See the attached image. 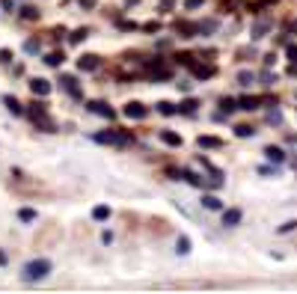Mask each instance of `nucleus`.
<instances>
[{
    "label": "nucleus",
    "instance_id": "nucleus-1",
    "mask_svg": "<svg viewBox=\"0 0 297 294\" xmlns=\"http://www.w3.org/2000/svg\"><path fill=\"white\" fill-rule=\"evenodd\" d=\"M51 271H54V265H51L48 259H33V262L24 265V274H21V277H24L27 283H36V280H45Z\"/></svg>",
    "mask_w": 297,
    "mask_h": 294
},
{
    "label": "nucleus",
    "instance_id": "nucleus-2",
    "mask_svg": "<svg viewBox=\"0 0 297 294\" xmlns=\"http://www.w3.org/2000/svg\"><path fill=\"white\" fill-rule=\"evenodd\" d=\"M92 140H95V143H110V146H125V143H131L128 134H116V131H98Z\"/></svg>",
    "mask_w": 297,
    "mask_h": 294
},
{
    "label": "nucleus",
    "instance_id": "nucleus-3",
    "mask_svg": "<svg viewBox=\"0 0 297 294\" xmlns=\"http://www.w3.org/2000/svg\"><path fill=\"white\" fill-rule=\"evenodd\" d=\"M30 116H33V122H39V125H42V131H54V122H51V116H48L45 104H33V107H30Z\"/></svg>",
    "mask_w": 297,
    "mask_h": 294
},
{
    "label": "nucleus",
    "instance_id": "nucleus-4",
    "mask_svg": "<svg viewBox=\"0 0 297 294\" xmlns=\"http://www.w3.org/2000/svg\"><path fill=\"white\" fill-rule=\"evenodd\" d=\"M122 113H125L128 119H146V116H149V110H146V104H140V101H128Z\"/></svg>",
    "mask_w": 297,
    "mask_h": 294
},
{
    "label": "nucleus",
    "instance_id": "nucleus-5",
    "mask_svg": "<svg viewBox=\"0 0 297 294\" xmlns=\"http://www.w3.org/2000/svg\"><path fill=\"white\" fill-rule=\"evenodd\" d=\"M98 65H101V57H98V54H86V57L77 59V68H80V71H95Z\"/></svg>",
    "mask_w": 297,
    "mask_h": 294
},
{
    "label": "nucleus",
    "instance_id": "nucleus-6",
    "mask_svg": "<svg viewBox=\"0 0 297 294\" xmlns=\"http://www.w3.org/2000/svg\"><path fill=\"white\" fill-rule=\"evenodd\" d=\"M30 89H33V95H39V98H45V95H51V83H48V80H42V77H36V80H30Z\"/></svg>",
    "mask_w": 297,
    "mask_h": 294
},
{
    "label": "nucleus",
    "instance_id": "nucleus-7",
    "mask_svg": "<svg viewBox=\"0 0 297 294\" xmlns=\"http://www.w3.org/2000/svg\"><path fill=\"white\" fill-rule=\"evenodd\" d=\"M241 217H244L241 208H226V211H223V226H238Z\"/></svg>",
    "mask_w": 297,
    "mask_h": 294
},
{
    "label": "nucleus",
    "instance_id": "nucleus-8",
    "mask_svg": "<svg viewBox=\"0 0 297 294\" xmlns=\"http://www.w3.org/2000/svg\"><path fill=\"white\" fill-rule=\"evenodd\" d=\"M89 110L92 113H98V116H104V119H113L116 113H113V107H107L104 101H89Z\"/></svg>",
    "mask_w": 297,
    "mask_h": 294
},
{
    "label": "nucleus",
    "instance_id": "nucleus-9",
    "mask_svg": "<svg viewBox=\"0 0 297 294\" xmlns=\"http://www.w3.org/2000/svg\"><path fill=\"white\" fill-rule=\"evenodd\" d=\"M238 107H241V110H259V107H262V101H259L256 95H244V98L238 101Z\"/></svg>",
    "mask_w": 297,
    "mask_h": 294
},
{
    "label": "nucleus",
    "instance_id": "nucleus-10",
    "mask_svg": "<svg viewBox=\"0 0 297 294\" xmlns=\"http://www.w3.org/2000/svg\"><path fill=\"white\" fill-rule=\"evenodd\" d=\"M265 158H268V161H274V164H283V161H286V152H283V149H277V146H268V149H265Z\"/></svg>",
    "mask_w": 297,
    "mask_h": 294
},
{
    "label": "nucleus",
    "instance_id": "nucleus-11",
    "mask_svg": "<svg viewBox=\"0 0 297 294\" xmlns=\"http://www.w3.org/2000/svg\"><path fill=\"white\" fill-rule=\"evenodd\" d=\"M193 74H196L199 80H205V77H214L217 68H214V65H193Z\"/></svg>",
    "mask_w": 297,
    "mask_h": 294
},
{
    "label": "nucleus",
    "instance_id": "nucleus-12",
    "mask_svg": "<svg viewBox=\"0 0 297 294\" xmlns=\"http://www.w3.org/2000/svg\"><path fill=\"white\" fill-rule=\"evenodd\" d=\"M3 104H6V107H9V113H15V116H21V113H24L21 101H18V98H12V95H6V98H3Z\"/></svg>",
    "mask_w": 297,
    "mask_h": 294
},
{
    "label": "nucleus",
    "instance_id": "nucleus-13",
    "mask_svg": "<svg viewBox=\"0 0 297 294\" xmlns=\"http://www.w3.org/2000/svg\"><path fill=\"white\" fill-rule=\"evenodd\" d=\"M202 205H205L208 211H220V208H223V202H220L217 196H211V193H205V196H202Z\"/></svg>",
    "mask_w": 297,
    "mask_h": 294
},
{
    "label": "nucleus",
    "instance_id": "nucleus-14",
    "mask_svg": "<svg viewBox=\"0 0 297 294\" xmlns=\"http://www.w3.org/2000/svg\"><path fill=\"white\" fill-rule=\"evenodd\" d=\"M176 30H178L181 36H196V33H199V30H196V24H187V21H178V24H176Z\"/></svg>",
    "mask_w": 297,
    "mask_h": 294
},
{
    "label": "nucleus",
    "instance_id": "nucleus-15",
    "mask_svg": "<svg viewBox=\"0 0 297 294\" xmlns=\"http://www.w3.org/2000/svg\"><path fill=\"white\" fill-rule=\"evenodd\" d=\"M268 30H271V21H259V24L253 27V39H265Z\"/></svg>",
    "mask_w": 297,
    "mask_h": 294
},
{
    "label": "nucleus",
    "instance_id": "nucleus-16",
    "mask_svg": "<svg viewBox=\"0 0 297 294\" xmlns=\"http://www.w3.org/2000/svg\"><path fill=\"white\" fill-rule=\"evenodd\" d=\"M62 59H65V54H62V51H51V54L45 57V62H48V65H54V68H57V65H62Z\"/></svg>",
    "mask_w": 297,
    "mask_h": 294
},
{
    "label": "nucleus",
    "instance_id": "nucleus-17",
    "mask_svg": "<svg viewBox=\"0 0 297 294\" xmlns=\"http://www.w3.org/2000/svg\"><path fill=\"white\" fill-rule=\"evenodd\" d=\"M161 140H164L167 146H176V149L181 146V137H178V134H173V131H161Z\"/></svg>",
    "mask_w": 297,
    "mask_h": 294
},
{
    "label": "nucleus",
    "instance_id": "nucleus-18",
    "mask_svg": "<svg viewBox=\"0 0 297 294\" xmlns=\"http://www.w3.org/2000/svg\"><path fill=\"white\" fill-rule=\"evenodd\" d=\"M199 146H202V149H220L223 140H220V137H199Z\"/></svg>",
    "mask_w": 297,
    "mask_h": 294
},
{
    "label": "nucleus",
    "instance_id": "nucleus-19",
    "mask_svg": "<svg viewBox=\"0 0 297 294\" xmlns=\"http://www.w3.org/2000/svg\"><path fill=\"white\" fill-rule=\"evenodd\" d=\"M176 253H178V256H187V253H190V238H187V235H181V238L176 241Z\"/></svg>",
    "mask_w": 297,
    "mask_h": 294
},
{
    "label": "nucleus",
    "instance_id": "nucleus-20",
    "mask_svg": "<svg viewBox=\"0 0 297 294\" xmlns=\"http://www.w3.org/2000/svg\"><path fill=\"white\" fill-rule=\"evenodd\" d=\"M196 30H199L202 36H211V33L217 30V21H199V24H196Z\"/></svg>",
    "mask_w": 297,
    "mask_h": 294
},
{
    "label": "nucleus",
    "instance_id": "nucleus-21",
    "mask_svg": "<svg viewBox=\"0 0 297 294\" xmlns=\"http://www.w3.org/2000/svg\"><path fill=\"white\" fill-rule=\"evenodd\" d=\"M62 86H65L74 98H80V89H77V83H74V77H71V74H65V77H62Z\"/></svg>",
    "mask_w": 297,
    "mask_h": 294
},
{
    "label": "nucleus",
    "instance_id": "nucleus-22",
    "mask_svg": "<svg viewBox=\"0 0 297 294\" xmlns=\"http://www.w3.org/2000/svg\"><path fill=\"white\" fill-rule=\"evenodd\" d=\"M92 220H110V208L107 205H95L92 208Z\"/></svg>",
    "mask_w": 297,
    "mask_h": 294
},
{
    "label": "nucleus",
    "instance_id": "nucleus-23",
    "mask_svg": "<svg viewBox=\"0 0 297 294\" xmlns=\"http://www.w3.org/2000/svg\"><path fill=\"white\" fill-rule=\"evenodd\" d=\"M158 110H161L164 116H176V113H178V104H170V101H161V104H158Z\"/></svg>",
    "mask_w": 297,
    "mask_h": 294
},
{
    "label": "nucleus",
    "instance_id": "nucleus-24",
    "mask_svg": "<svg viewBox=\"0 0 297 294\" xmlns=\"http://www.w3.org/2000/svg\"><path fill=\"white\" fill-rule=\"evenodd\" d=\"M235 107H238V104H235V101H232V98H223V101H220V116H223V113H226V116H229V113H232V110H235Z\"/></svg>",
    "mask_w": 297,
    "mask_h": 294
},
{
    "label": "nucleus",
    "instance_id": "nucleus-25",
    "mask_svg": "<svg viewBox=\"0 0 297 294\" xmlns=\"http://www.w3.org/2000/svg\"><path fill=\"white\" fill-rule=\"evenodd\" d=\"M256 134V128H250V125H235V137H253Z\"/></svg>",
    "mask_w": 297,
    "mask_h": 294
},
{
    "label": "nucleus",
    "instance_id": "nucleus-26",
    "mask_svg": "<svg viewBox=\"0 0 297 294\" xmlns=\"http://www.w3.org/2000/svg\"><path fill=\"white\" fill-rule=\"evenodd\" d=\"M18 220L30 223V220H36V211H33V208H21V211H18Z\"/></svg>",
    "mask_w": 297,
    "mask_h": 294
},
{
    "label": "nucleus",
    "instance_id": "nucleus-27",
    "mask_svg": "<svg viewBox=\"0 0 297 294\" xmlns=\"http://www.w3.org/2000/svg\"><path fill=\"white\" fill-rule=\"evenodd\" d=\"M253 80H256V77H253V71H241V74H238V83H241V86H250Z\"/></svg>",
    "mask_w": 297,
    "mask_h": 294
},
{
    "label": "nucleus",
    "instance_id": "nucleus-28",
    "mask_svg": "<svg viewBox=\"0 0 297 294\" xmlns=\"http://www.w3.org/2000/svg\"><path fill=\"white\" fill-rule=\"evenodd\" d=\"M178 110H181V113H193V110H196V101H193V98H187L184 104H178Z\"/></svg>",
    "mask_w": 297,
    "mask_h": 294
},
{
    "label": "nucleus",
    "instance_id": "nucleus-29",
    "mask_svg": "<svg viewBox=\"0 0 297 294\" xmlns=\"http://www.w3.org/2000/svg\"><path fill=\"white\" fill-rule=\"evenodd\" d=\"M86 36H89V30H74V33H71V42L77 45V42H83Z\"/></svg>",
    "mask_w": 297,
    "mask_h": 294
},
{
    "label": "nucleus",
    "instance_id": "nucleus-30",
    "mask_svg": "<svg viewBox=\"0 0 297 294\" xmlns=\"http://www.w3.org/2000/svg\"><path fill=\"white\" fill-rule=\"evenodd\" d=\"M21 15H24L27 21H33V18H39V12H36V9H30V6H24V12H21Z\"/></svg>",
    "mask_w": 297,
    "mask_h": 294
},
{
    "label": "nucleus",
    "instance_id": "nucleus-31",
    "mask_svg": "<svg viewBox=\"0 0 297 294\" xmlns=\"http://www.w3.org/2000/svg\"><path fill=\"white\" fill-rule=\"evenodd\" d=\"M292 229H297V220H286V223L280 226V232H292Z\"/></svg>",
    "mask_w": 297,
    "mask_h": 294
},
{
    "label": "nucleus",
    "instance_id": "nucleus-32",
    "mask_svg": "<svg viewBox=\"0 0 297 294\" xmlns=\"http://www.w3.org/2000/svg\"><path fill=\"white\" fill-rule=\"evenodd\" d=\"M205 0H184V9H199Z\"/></svg>",
    "mask_w": 297,
    "mask_h": 294
},
{
    "label": "nucleus",
    "instance_id": "nucleus-33",
    "mask_svg": "<svg viewBox=\"0 0 297 294\" xmlns=\"http://www.w3.org/2000/svg\"><path fill=\"white\" fill-rule=\"evenodd\" d=\"M274 80H277V74H271V71L262 74V83H274Z\"/></svg>",
    "mask_w": 297,
    "mask_h": 294
},
{
    "label": "nucleus",
    "instance_id": "nucleus-34",
    "mask_svg": "<svg viewBox=\"0 0 297 294\" xmlns=\"http://www.w3.org/2000/svg\"><path fill=\"white\" fill-rule=\"evenodd\" d=\"M24 48H27V51H30V54H33V51H39V42H33V39H30V42H27V45H24Z\"/></svg>",
    "mask_w": 297,
    "mask_h": 294
},
{
    "label": "nucleus",
    "instance_id": "nucleus-35",
    "mask_svg": "<svg viewBox=\"0 0 297 294\" xmlns=\"http://www.w3.org/2000/svg\"><path fill=\"white\" fill-rule=\"evenodd\" d=\"M268 119H271V122H283V116H280L277 110H271V113H268Z\"/></svg>",
    "mask_w": 297,
    "mask_h": 294
},
{
    "label": "nucleus",
    "instance_id": "nucleus-36",
    "mask_svg": "<svg viewBox=\"0 0 297 294\" xmlns=\"http://www.w3.org/2000/svg\"><path fill=\"white\" fill-rule=\"evenodd\" d=\"M232 6H238V0H223V9H226V12H232Z\"/></svg>",
    "mask_w": 297,
    "mask_h": 294
},
{
    "label": "nucleus",
    "instance_id": "nucleus-37",
    "mask_svg": "<svg viewBox=\"0 0 297 294\" xmlns=\"http://www.w3.org/2000/svg\"><path fill=\"white\" fill-rule=\"evenodd\" d=\"M289 59H292V62H297V48H295V45L289 48Z\"/></svg>",
    "mask_w": 297,
    "mask_h": 294
},
{
    "label": "nucleus",
    "instance_id": "nucleus-38",
    "mask_svg": "<svg viewBox=\"0 0 297 294\" xmlns=\"http://www.w3.org/2000/svg\"><path fill=\"white\" fill-rule=\"evenodd\" d=\"M9 59H12V54H9V51H0V62H9Z\"/></svg>",
    "mask_w": 297,
    "mask_h": 294
},
{
    "label": "nucleus",
    "instance_id": "nucleus-39",
    "mask_svg": "<svg viewBox=\"0 0 297 294\" xmlns=\"http://www.w3.org/2000/svg\"><path fill=\"white\" fill-rule=\"evenodd\" d=\"M80 3H83V6H92V3H95V0H80Z\"/></svg>",
    "mask_w": 297,
    "mask_h": 294
},
{
    "label": "nucleus",
    "instance_id": "nucleus-40",
    "mask_svg": "<svg viewBox=\"0 0 297 294\" xmlns=\"http://www.w3.org/2000/svg\"><path fill=\"white\" fill-rule=\"evenodd\" d=\"M295 33H297V21H295Z\"/></svg>",
    "mask_w": 297,
    "mask_h": 294
}]
</instances>
